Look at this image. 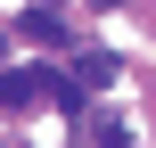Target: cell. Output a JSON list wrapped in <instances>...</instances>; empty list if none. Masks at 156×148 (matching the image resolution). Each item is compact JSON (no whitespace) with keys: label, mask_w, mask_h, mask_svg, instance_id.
<instances>
[{"label":"cell","mask_w":156,"mask_h":148,"mask_svg":"<svg viewBox=\"0 0 156 148\" xmlns=\"http://www.w3.org/2000/svg\"><path fill=\"white\" fill-rule=\"evenodd\" d=\"M16 33H25V41H41V49H66V41H74V33L58 25V8H41V0H33L25 16H16Z\"/></svg>","instance_id":"cell-1"},{"label":"cell","mask_w":156,"mask_h":148,"mask_svg":"<svg viewBox=\"0 0 156 148\" xmlns=\"http://www.w3.org/2000/svg\"><path fill=\"white\" fill-rule=\"evenodd\" d=\"M107 82H115V58H107V49H90V58L74 66V91L90 99V91H107Z\"/></svg>","instance_id":"cell-2"},{"label":"cell","mask_w":156,"mask_h":148,"mask_svg":"<svg viewBox=\"0 0 156 148\" xmlns=\"http://www.w3.org/2000/svg\"><path fill=\"white\" fill-rule=\"evenodd\" d=\"M90 140H99V148H132V132H123L115 115H90Z\"/></svg>","instance_id":"cell-3"},{"label":"cell","mask_w":156,"mask_h":148,"mask_svg":"<svg viewBox=\"0 0 156 148\" xmlns=\"http://www.w3.org/2000/svg\"><path fill=\"white\" fill-rule=\"evenodd\" d=\"M41 8H58V0H41Z\"/></svg>","instance_id":"cell-4"},{"label":"cell","mask_w":156,"mask_h":148,"mask_svg":"<svg viewBox=\"0 0 156 148\" xmlns=\"http://www.w3.org/2000/svg\"><path fill=\"white\" fill-rule=\"evenodd\" d=\"M0 58H8V41H0Z\"/></svg>","instance_id":"cell-5"}]
</instances>
